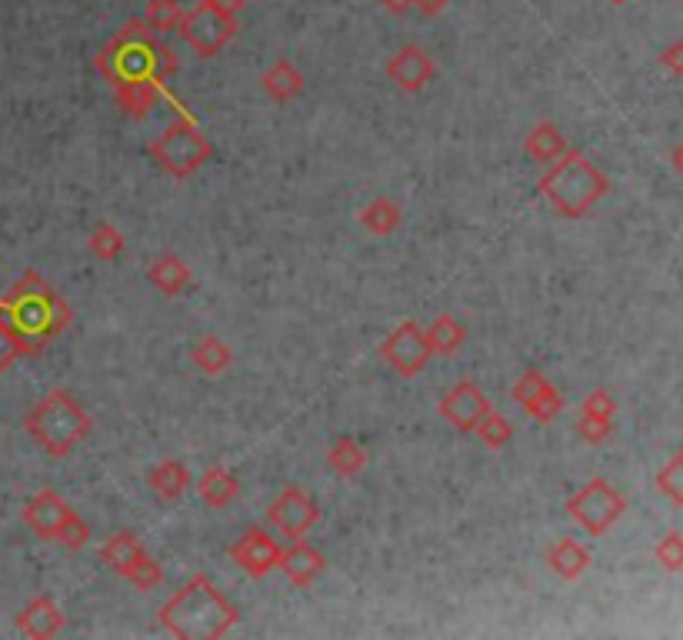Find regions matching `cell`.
Instances as JSON below:
<instances>
[{
	"instance_id": "obj_1",
	"label": "cell",
	"mask_w": 683,
	"mask_h": 640,
	"mask_svg": "<svg viewBox=\"0 0 683 640\" xmlns=\"http://www.w3.org/2000/svg\"><path fill=\"white\" fill-rule=\"evenodd\" d=\"M70 304L37 274L27 270L0 297V324L13 334L23 357H37L70 324Z\"/></svg>"
},
{
	"instance_id": "obj_2",
	"label": "cell",
	"mask_w": 683,
	"mask_h": 640,
	"mask_svg": "<svg viewBox=\"0 0 683 640\" xmlns=\"http://www.w3.org/2000/svg\"><path fill=\"white\" fill-rule=\"evenodd\" d=\"M97 70L110 80V87L130 83V80L167 83L177 73V57H174V50L160 37H154V30L143 20H127L100 47Z\"/></svg>"
},
{
	"instance_id": "obj_3",
	"label": "cell",
	"mask_w": 683,
	"mask_h": 640,
	"mask_svg": "<svg viewBox=\"0 0 683 640\" xmlns=\"http://www.w3.org/2000/svg\"><path fill=\"white\" fill-rule=\"evenodd\" d=\"M157 618L160 628L174 638L210 640L224 638L240 621V611L217 591L207 574H194L180 591L170 594Z\"/></svg>"
},
{
	"instance_id": "obj_4",
	"label": "cell",
	"mask_w": 683,
	"mask_h": 640,
	"mask_svg": "<svg viewBox=\"0 0 683 640\" xmlns=\"http://www.w3.org/2000/svg\"><path fill=\"white\" fill-rule=\"evenodd\" d=\"M90 414L73 401L70 391L57 387L47 391L23 417V431L33 437L37 447H43L50 457H67L77 444L87 441L90 434Z\"/></svg>"
},
{
	"instance_id": "obj_5",
	"label": "cell",
	"mask_w": 683,
	"mask_h": 640,
	"mask_svg": "<svg viewBox=\"0 0 683 640\" xmlns=\"http://www.w3.org/2000/svg\"><path fill=\"white\" fill-rule=\"evenodd\" d=\"M607 187H611L607 177L581 150H567L541 177V194L554 204L557 214H564L571 220L587 217L591 207L607 194Z\"/></svg>"
},
{
	"instance_id": "obj_6",
	"label": "cell",
	"mask_w": 683,
	"mask_h": 640,
	"mask_svg": "<svg viewBox=\"0 0 683 640\" xmlns=\"http://www.w3.org/2000/svg\"><path fill=\"white\" fill-rule=\"evenodd\" d=\"M147 154L177 180H187L194 177L210 157H214V144L200 134V127L180 114L170 127L160 130V137L147 147Z\"/></svg>"
},
{
	"instance_id": "obj_7",
	"label": "cell",
	"mask_w": 683,
	"mask_h": 640,
	"mask_svg": "<svg viewBox=\"0 0 683 640\" xmlns=\"http://www.w3.org/2000/svg\"><path fill=\"white\" fill-rule=\"evenodd\" d=\"M177 30H180V37L194 47L197 57L210 60V57H217V53L234 40V33H237V13H227V10H220L217 3H210V0H200L194 10L184 13V20H180Z\"/></svg>"
},
{
	"instance_id": "obj_8",
	"label": "cell",
	"mask_w": 683,
	"mask_h": 640,
	"mask_svg": "<svg viewBox=\"0 0 683 640\" xmlns=\"http://www.w3.org/2000/svg\"><path fill=\"white\" fill-rule=\"evenodd\" d=\"M627 511V501L607 484V481H591L567 501V514L574 524H581L587 534L601 538L607 534Z\"/></svg>"
},
{
	"instance_id": "obj_9",
	"label": "cell",
	"mask_w": 683,
	"mask_h": 640,
	"mask_svg": "<svg viewBox=\"0 0 683 640\" xmlns=\"http://www.w3.org/2000/svg\"><path fill=\"white\" fill-rule=\"evenodd\" d=\"M380 357H384L400 377H417V374L430 364L434 351H430L427 331H424L417 321H400V324L387 334V341L380 344Z\"/></svg>"
},
{
	"instance_id": "obj_10",
	"label": "cell",
	"mask_w": 683,
	"mask_h": 640,
	"mask_svg": "<svg viewBox=\"0 0 683 640\" xmlns=\"http://www.w3.org/2000/svg\"><path fill=\"white\" fill-rule=\"evenodd\" d=\"M317 518H320L317 501L307 498V491L297 488V484L284 488V491L274 498V504L267 508V521H270L287 541H300V538H307V531L317 524Z\"/></svg>"
},
{
	"instance_id": "obj_11",
	"label": "cell",
	"mask_w": 683,
	"mask_h": 640,
	"mask_svg": "<svg viewBox=\"0 0 683 640\" xmlns=\"http://www.w3.org/2000/svg\"><path fill=\"white\" fill-rule=\"evenodd\" d=\"M280 551H284V548H280L267 531L250 528V531H244L240 541L230 548V558H234V564H237L247 578L260 581V578H267L270 571H277Z\"/></svg>"
},
{
	"instance_id": "obj_12",
	"label": "cell",
	"mask_w": 683,
	"mask_h": 640,
	"mask_svg": "<svg viewBox=\"0 0 683 640\" xmlns=\"http://www.w3.org/2000/svg\"><path fill=\"white\" fill-rule=\"evenodd\" d=\"M491 407H494L491 397H487L474 381H461L451 394H444V401H441V417H444L454 431L471 434Z\"/></svg>"
},
{
	"instance_id": "obj_13",
	"label": "cell",
	"mask_w": 683,
	"mask_h": 640,
	"mask_svg": "<svg viewBox=\"0 0 683 640\" xmlns=\"http://www.w3.org/2000/svg\"><path fill=\"white\" fill-rule=\"evenodd\" d=\"M514 401L524 407V414H531L541 424H551L561 411H564V397L561 391L541 374V371H527L517 384H514Z\"/></svg>"
},
{
	"instance_id": "obj_14",
	"label": "cell",
	"mask_w": 683,
	"mask_h": 640,
	"mask_svg": "<svg viewBox=\"0 0 683 640\" xmlns=\"http://www.w3.org/2000/svg\"><path fill=\"white\" fill-rule=\"evenodd\" d=\"M387 77H390L400 90L417 93L420 87H427V83L437 77V63H434V57H430L424 47L407 43V47H400V50L387 60Z\"/></svg>"
},
{
	"instance_id": "obj_15",
	"label": "cell",
	"mask_w": 683,
	"mask_h": 640,
	"mask_svg": "<svg viewBox=\"0 0 683 640\" xmlns=\"http://www.w3.org/2000/svg\"><path fill=\"white\" fill-rule=\"evenodd\" d=\"M67 514H70L67 501H63L57 491H50V488L37 491V494L23 504V511H20L23 524H27L40 541H53Z\"/></svg>"
},
{
	"instance_id": "obj_16",
	"label": "cell",
	"mask_w": 683,
	"mask_h": 640,
	"mask_svg": "<svg viewBox=\"0 0 683 640\" xmlns=\"http://www.w3.org/2000/svg\"><path fill=\"white\" fill-rule=\"evenodd\" d=\"M63 624H67L63 611H60L57 601L47 598V594H37V598H33L23 611H17V618H13V628H17L23 638L33 640L57 638V634L63 631Z\"/></svg>"
},
{
	"instance_id": "obj_17",
	"label": "cell",
	"mask_w": 683,
	"mask_h": 640,
	"mask_svg": "<svg viewBox=\"0 0 683 640\" xmlns=\"http://www.w3.org/2000/svg\"><path fill=\"white\" fill-rule=\"evenodd\" d=\"M277 571H284V578L294 588H310L327 571V558L300 538V541H290L287 551H280Z\"/></svg>"
},
{
	"instance_id": "obj_18",
	"label": "cell",
	"mask_w": 683,
	"mask_h": 640,
	"mask_svg": "<svg viewBox=\"0 0 683 640\" xmlns=\"http://www.w3.org/2000/svg\"><path fill=\"white\" fill-rule=\"evenodd\" d=\"M113 97H117V107H120L123 114H130L133 120H143V117L157 107V100H170L177 110H184V107L174 100L170 87H167V83H157V80H130V83H117V87H113Z\"/></svg>"
},
{
	"instance_id": "obj_19",
	"label": "cell",
	"mask_w": 683,
	"mask_h": 640,
	"mask_svg": "<svg viewBox=\"0 0 683 640\" xmlns=\"http://www.w3.org/2000/svg\"><path fill=\"white\" fill-rule=\"evenodd\" d=\"M143 558H147V548H143L140 538L130 534V531L113 534V538L100 548V561H103L113 574H120V578H130L133 568H137Z\"/></svg>"
},
{
	"instance_id": "obj_20",
	"label": "cell",
	"mask_w": 683,
	"mask_h": 640,
	"mask_svg": "<svg viewBox=\"0 0 683 640\" xmlns=\"http://www.w3.org/2000/svg\"><path fill=\"white\" fill-rule=\"evenodd\" d=\"M260 87H264V93H267L270 100L287 104V100H294V97L304 90V73L297 70V63H294V60L277 57V60H274V63L264 70Z\"/></svg>"
},
{
	"instance_id": "obj_21",
	"label": "cell",
	"mask_w": 683,
	"mask_h": 640,
	"mask_svg": "<svg viewBox=\"0 0 683 640\" xmlns=\"http://www.w3.org/2000/svg\"><path fill=\"white\" fill-rule=\"evenodd\" d=\"M524 150H527L534 160H541V164H554V160H561L571 147H567V137L561 134L557 124L541 120V124H534V127L527 130V137H524Z\"/></svg>"
},
{
	"instance_id": "obj_22",
	"label": "cell",
	"mask_w": 683,
	"mask_h": 640,
	"mask_svg": "<svg viewBox=\"0 0 683 640\" xmlns=\"http://www.w3.org/2000/svg\"><path fill=\"white\" fill-rule=\"evenodd\" d=\"M547 564L557 578L564 581H577L587 568H591V551L574 541V538H561L551 551H547Z\"/></svg>"
},
{
	"instance_id": "obj_23",
	"label": "cell",
	"mask_w": 683,
	"mask_h": 640,
	"mask_svg": "<svg viewBox=\"0 0 683 640\" xmlns=\"http://www.w3.org/2000/svg\"><path fill=\"white\" fill-rule=\"evenodd\" d=\"M147 277H150V284H154L164 297H177V294L187 291V284H190V267H187L184 257L164 254V257H157V260L147 267Z\"/></svg>"
},
{
	"instance_id": "obj_24",
	"label": "cell",
	"mask_w": 683,
	"mask_h": 640,
	"mask_svg": "<svg viewBox=\"0 0 683 640\" xmlns=\"http://www.w3.org/2000/svg\"><path fill=\"white\" fill-rule=\"evenodd\" d=\"M147 484H150V491L160 498V501H180L184 498V491H187V484H190V474H187V467L177 461V457H164L150 474H147Z\"/></svg>"
},
{
	"instance_id": "obj_25",
	"label": "cell",
	"mask_w": 683,
	"mask_h": 640,
	"mask_svg": "<svg viewBox=\"0 0 683 640\" xmlns=\"http://www.w3.org/2000/svg\"><path fill=\"white\" fill-rule=\"evenodd\" d=\"M237 491H240V484H237V477H234L227 467H210V471H204L200 481H197L200 501H204L207 508H214V511L230 508L234 498H237Z\"/></svg>"
},
{
	"instance_id": "obj_26",
	"label": "cell",
	"mask_w": 683,
	"mask_h": 640,
	"mask_svg": "<svg viewBox=\"0 0 683 640\" xmlns=\"http://www.w3.org/2000/svg\"><path fill=\"white\" fill-rule=\"evenodd\" d=\"M190 361H194V367H197L200 374H207V377H220V374L230 371L234 354H230V347H227L220 337L207 334V337H200V341L194 344Z\"/></svg>"
},
{
	"instance_id": "obj_27",
	"label": "cell",
	"mask_w": 683,
	"mask_h": 640,
	"mask_svg": "<svg viewBox=\"0 0 683 640\" xmlns=\"http://www.w3.org/2000/svg\"><path fill=\"white\" fill-rule=\"evenodd\" d=\"M427 341H430V351H434V354L451 357V354H457V351L464 347L467 331H464V324H461L457 317L441 314V317L427 327Z\"/></svg>"
},
{
	"instance_id": "obj_28",
	"label": "cell",
	"mask_w": 683,
	"mask_h": 640,
	"mask_svg": "<svg viewBox=\"0 0 683 640\" xmlns=\"http://www.w3.org/2000/svg\"><path fill=\"white\" fill-rule=\"evenodd\" d=\"M360 224L377 234V237H387L400 227V207L390 200V197H374L364 210H360Z\"/></svg>"
},
{
	"instance_id": "obj_29",
	"label": "cell",
	"mask_w": 683,
	"mask_h": 640,
	"mask_svg": "<svg viewBox=\"0 0 683 640\" xmlns=\"http://www.w3.org/2000/svg\"><path fill=\"white\" fill-rule=\"evenodd\" d=\"M327 464H330L340 477H357V474L367 467V451H364L354 437H340V441L330 444Z\"/></svg>"
},
{
	"instance_id": "obj_30",
	"label": "cell",
	"mask_w": 683,
	"mask_h": 640,
	"mask_svg": "<svg viewBox=\"0 0 683 640\" xmlns=\"http://www.w3.org/2000/svg\"><path fill=\"white\" fill-rule=\"evenodd\" d=\"M184 7H180V0H147V10H143V23L157 33H167V30H177L180 27V20H184Z\"/></svg>"
},
{
	"instance_id": "obj_31",
	"label": "cell",
	"mask_w": 683,
	"mask_h": 640,
	"mask_svg": "<svg viewBox=\"0 0 683 640\" xmlns=\"http://www.w3.org/2000/svg\"><path fill=\"white\" fill-rule=\"evenodd\" d=\"M474 434H477L491 451H501V447H507V444L514 441V427H511V421H507L501 411H494V407L481 417V424L474 427Z\"/></svg>"
},
{
	"instance_id": "obj_32",
	"label": "cell",
	"mask_w": 683,
	"mask_h": 640,
	"mask_svg": "<svg viewBox=\"0 0 683 640\" xmlns=\"http://www.w3.org/2000/svg\"><path fill=\"white\" fill-rule=\"evenodd\" d=\"M90 254L93 257H100V260H117L120 257V250L127 247V240H123V234L110 224V220H103L100 227H93V234H90Z\"/></svg>"
},
{
	"instance_id": "obj_33",
	"label": "cell",
	"mask_w": 683,
	"mask_h": 640,
	"mask_svg": "<svg viewBox=\"0 0 683 640\" xmlns=\"http://www.w3.org/2000/svg\"><path fill=\"white\" fill-rule=\"evenodd\" d=\"M53 541L63 544V548H70V551H80V548L90 544V528H87V521H83L77 511H70V514L63 518V524H60V531H57Z\"/></svg>"
},
{
	"instance_id": "obj_34",
	"label": "cell",
	"mask_w": 683,
	"mask_h": 640,
	"mask_svg": "<svg viewBox=\"0 0 683 640\" xmlns=\"http://www.w3.org/2000/svg\"><path fill=\"white\" fill-rule=\"evenodd\" d=\"M137 591H157L160 584H164V568L147 554L137 568H133V574L127 578Z\"/></svg>"
},
{
	"instance_id": "obj_35",
	"label": "cell",
	"mask_w": 683,
	"mask_h": 640,
	"mask_svg": "<svg viewBox=\"0 0 683 640\" xmlns=\"http://www.w3.org/2000/svg\"><path fill=\"white\" fill-rule=\"evenodd\" d=\"M657 488L674 501V504H683V454H677L657 477Z\"/></svg>"
},
{
	"instance_id": "obj_36",
	"label": "cell",
	"mask_w": 683,
	"mask_h": 640,
	"mask_svg": "<svg viewBox=\"0 0 683 640\" xmlns=\"http://www.w3.org/2000/svg\"><path fill=\"white\" fill-rule=\"evenodd\" d=\"M584 417H594V421H607V424H611V417H614V401H611V394H607V391L587 394V401H584Z\"/></svg>"
},
{
	"instance_id": "obj_37",
	"label": "cell",
	"mask_w": 683,
	"mask_h": 640,
	"mask_svg": "<svg viewBox=\"0 0 683 640\" xmlns=\"http://www.w3.org/2000/svg\"><path fill=\"white\" fill-rule=\"evenodd\" d=\"M657 558H661V564H664L667 571H681V568H683V538H681V534H671V538H664V541H661V548H657Z\"/></svg>"
},
{
	"instance_id": "obj_38",
	"label": "cell",
	"mask_w": 683,
	"mask_h": 640,
	"mask_svg": "<svg viewBox=\"0 0 683 640\" xmlns=\"http://www.w3.org/2000/svg\"><path fill=\"white\" fill-rule=\"evenodd\" d=\"M17 357H23V351H20V344L13 341V334L0 324V374H7Z\"/></svg>"
},
{
	"instance_id": "obj_39",
	"label": "cell",
	"mask_w": 683,
	"mask_h": 640,
	"mask_svg": "<svg viewBox=\"0 0 683 640\" xmlns=\"http://www.w3.org/2000/svg\"><path fill=\"white\" fill-rule=\"evenodd\" d=\"M577 431H581V437H584L587 444H601V441H607L611 424H607V421H594V417H584V414H581Z\"/></svg>"
},
{
	"instance_id": "obj_40",
	"label": "cell",
	"mask_w": 683,
	"mask_h": 640,
	"mask_svg": "<svg viewBox=\"0 0 683 640\" xmlns=\"http://www.w3.org/2000/svg\"><path fill=\"white\" fill-rule=\"evenodd\" d=\"M447 3L451 0H414V10H420L424 17H437V13L447 10Z\"/></svg>"
},
{
	"instance_id": "obj_41",
	"label": "cell",
	"mask_w": 683,
	"mask_h": 640,
	"mask_svg": "<svg viewBox=\"0 0 683 640\" xmlns=\"http://www.w3.org/2000/svg\"><path fill=\"white\" fill-rule=\"evenodd\" d=\"M380 3H384V10L394 13V17H404V13L414 10V0H380Z\"/></svg>"
},
{
	"instance_id": "obj_42",
	"label": "cell",
	"mask_w": 683,
	"mask_h": 640,
	"mask_svg": "<svg viewBox=\"0 0 683 640\" xmlns=\"http://www.w3.org/2000/svg\"><path fill=\"white\" fill-rule=\"evenodd\" d=\"M664 60H667L674 70H683V47H671V50L664 53Z\"/></svg>"
},
{
	"instance_id": "obj_43",
	"label": "cell",
	"mask_w": 683,
	"mask_h": 640,
	"mask_svg": "<svg viewBox=\"0 0 683 640\" xmlns=\"http://www.w3.org/2000/svg\"><path fill=\"white\" fill-rule=\"evenodd\" d=\"M210 3H217V7H220V10H227V13H240L247 0H210Z\"/></svg>"
},
{
	"instance_id": "obj_44",
	"label": "cell",
	"mask_w": 683,
	"mask_h": 640,
	"mask_svg": "<svg viewBox=\"0 0 683 640\" xmlns=\"http://www.w3.org/2000/svg\"><path fill=\"white\" fill-rule=\"evenodd\" d=\"M674 164H677V170H683V147L674 150Z\"/></svg>"
},
{
	"instance_id": "obj_45",
	"label": "cell",
	"mask_w": 683,
	"mask_h": 640,
	"mask_svg": "<svg viewBox=\"0 0 683 640\" xmlns=\"http://www.w3.org/2000/svg\"><path fill=\"white\" fill-rule=\"evenodd\" d=\"M614 3H624V0H614Z\"/></svg>"
}]
</instances>
